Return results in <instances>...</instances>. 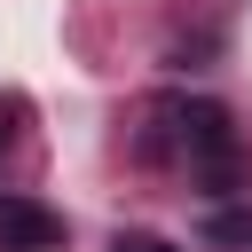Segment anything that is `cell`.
I'll list each match as a JSON object with an SVG mask.
<instances>
[{
	"label": "cell",
	"instance_id": "1",
	"mask_svg": "<svg viewBox=\"0 0 252 252\" xmlns=\"http://www.w3.org/2000/svg\"><path fill=\"white\" fill-rule=\"evenodd\" d=\"M55 244H63V213L24 189H0V252H55Z\"/></svg>",
	"mask_w": 252,
	"mask_h": 252
},
{
	"label": "cell",
	"instance_id": "2",
	"mask_svg": "<svg viewBox=\"0 0 252 252\" xmlns=\"http://www.w3.org/2000/svg\"><path fill=\"white\" fill-rule=\"evenodd\" d=\"M205 236L213 244H252V205H213L205 213Z\"/></svg>",
	"mask_w": 252,
	"mask_h": 252
},
{
	"label": "cell",
	"instance_id": "3",
	"mask_svg": "<svg viewBox=\"0 0 252 252\" xmlns=\"http://www.w3.org/2000/svg\"><path fill=\"white\" fill-rule=\"evenodd\" d=\"M110 252H173V244H165V236H142V228H118Z\"/></svg>",
	"mask_w": 252,
	"mask_h": 252
}]
</instances>
